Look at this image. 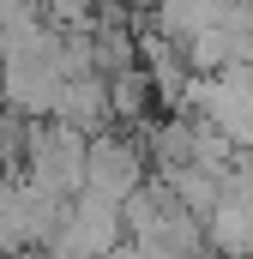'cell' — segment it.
Segmentation results:
<instances>
[{
	"label": "cell",
	"instance_id": "277c9868",
	"mask_svg": "<svg viewBox=\"0 0 253 259\" xmlns=\"http://www.w3.org/2000/svg\"><path fill=\"white\" fill-rule=\"evenodd\" d=\"M109 103H115V121L139 127V121H145V109L157 103L151 72H145V66H133V72H121V78H109Z\"/></svg>",
	"mask_w": 253,
	"mask_h": 259
},
{
	"label": "cell",
	"instance_id": "7a4b0ae2",
	"mask_svg": "<svg viewBox=\"0 0 253 259\" xmlns=\"http://www.w3.org/2000/svg\"><path fill=\"white\" fill-rule=\"evenodd\" d=\"M55 121L78 127L85 139H97V133L115 121V103H109V78H103V72L66 78V84H61V103H55Z\"/></svg>",
	"mask_w": 253,
	"mask_h": 259
},
{
	"label": "cell",
	"instance_id": "6da1fadb",
	"mask_svg": "<svg viewBox=\"0 0 253 259\" xmlns=\"http://www.w3.org/2000/svg\"><path fill=\"white\" fill-rule=\"evenodd\" d=\"M139 187H145V151L121 133H97L91 139V193L126 205Z\"/></svg>",
	"mask_w": 253,
	"mask_h": 259
},
{
	"label": "cell",
	"instance_id": "8992f818",
	"mask_svg": "<svg viewBox=\"0 0 253 259\" xmlns=\"http://www.w3.org/2000/svg\"><path fill=\"white\" fill-rule=\"evenodd\" d=\"M12 259H55V253H49V247H36V253H12Z\"/></svg>",
	"mask_w": 253,
	"mask_h": 259
},
{
	"label": "cell",
	"instance_id": "5b68a950",
	"mask_svg": "<svg viewBox=\"0 0 253 259\" xmlns=\"http://www.w3.org/2000/svg\"><path fill=\"white\" fill-rule=\"evenodd\" d=\"M223 205H253V151H241L235 169L223 175Z\"/></svg>",
	"mask_w": 253,
	"mask_h": 259
},
{
	"label": "cell",
	"instance_id": "3957f363",
	"mask_svg": "<svg viewBox=\"0 0 253 259\" xmlns=\"http://www.w3.org/2000/svg\"><path fill=\"white\" fill-rule=\"evenodd\" d=\"M169 193H175V205L187 211V217H199V223H211L217 217V205H223V181L217 175H205V169H175V175H157Z\"/></svg>",
	"mask_w": 253,
	"mask_h": 259
}]
</instances>
